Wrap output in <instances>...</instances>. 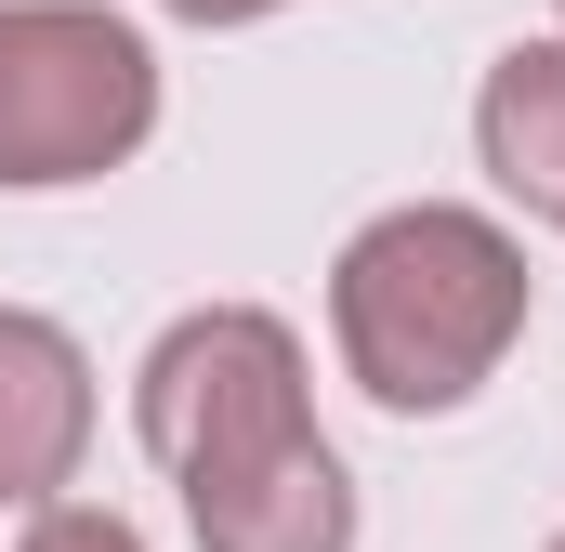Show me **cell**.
I'll use <instances>...</instances> for the list:
<instances>
[{
    "mask_svg": "<svg viewBox=\"0 0 565 552\" xmlns=\"http://www.w3.org/2000/svg\"><path fill=\"white\" fill-rule=\"evenodd\" d=\"M553 40H565V0H553Z\"/></svg>",
    "mask_w": 565,
    "mask_h": 552,
    "instance_id": "9c48e42d",
    "label": "cell"
},
{
    "mask_svg": "<svg viewBox=\"0 0 565 552\" xmlns=\"http://www.w3.org/2000/svg\"><path fill=\"white\" fill-rule=\"evenodd\" d=\"M93 421H106V395H93L79 329L40 302H0V513L66 500L93 460Z\"/></svg>",
    "mask_w": 565,
    "mask_h": 552,
    "instance_id": "5b68a950",
    "label": "cell"
},
{
    "mask_svg": "<svg viewBox=\"0 0 565 552\" xmlns=\"http://www.w3.org/2000/svg\"><path fill=\"white\" fill-rule=\"evenodd\" d=\"M171 500H184V540L198 552H355V527H369V513H355V474H342V447H329V421L171 474Z\"/></svg>",
    "mask_w": 565,
    "mask_h": 552,
    "instance_id": "277c9868",
    "label": "cell"
},
{
    "mask_svg": "<svg viewBox=\"0 0 565 552\" xmlns=\"http://www.w3.org/2000/svg\"><path fill=\"white\" fill-rule=\"evenodd\" d=\"M158 40L106 0H0V198H79L158 145Z\"/></svg>",
    "mask_w": 565,
    "mask_h": 552,
    "instance_id": "7a4b0ae2",
    "label": "cell"
},
{
    "mask_svg": "<svg viewBox=\"0 0 565 552\" xmlns=\"http://www.w3.org/2000/svg\"><path fill=\"white\" fill-rule=\"evenodd\" d=\"M540 552H565V527H553V540H540Z\"/></svg>",
    "mask_w": 565,
    "mask_h": 552,
    "instance_id": "30bf717a",
    "label": "cell"
},
{
    "mask_svg": "<svg viewBox=\"0 0 565 552\" xmlns=\"http://www.w3.org/2000/svg\"><path fill=\"white\" fill-rule=\"evenodd\" d=\"M540 316V264L473 198H395L329 251V355L382 421L473 408Z\"/></svg>",
    "mask_w": 565,
    "mask_h": 552,
    "instance_id": "6da1fadb",
    "label": "cell"
},
{
    "mask_svg": "<svg viewBox=\"0 0 565 552\" xmlns=\"http://www.w3.org/2000/svg\"><path fill=\"white\" fill-rule=\"evenodd\" d=\"M302 421H316V355L277 302H184L132 355V434L158 474L237 460V447L302 434Z\"/></svg>",
    "mask_w": 565,
    "mask_h": 552,
    "instance_id": "3957f363",
    "label": "cell"
},
{
    "mask_svg": "<svg viewBox=\"0 0 565 552\" xmlns=\"http://www.w3.org/2000/svg\"><path fill=\"white\" fill-rule=\"evenodd\" d=\"M158 13H171V26H211V40H224V26H264V13H289V0H158Z\"/></svg>",
    "mask_w": 565,
    "mask_h": 552,
    "instance_id": "ba28073f",
    "label": "cell"
},
{
    "mask_svg": "<svg viewBox=\"0 0 565 552\" xmlns=\"http://www.w3.org/2000/svg\"><path fill=\"white\" fill-rule=\"evenodd\" d=\"M473 158H487L500 211L565 224V40H513L473 79Z\"/></svg>",
    "mask_w": 565,
    "mask_h": 552,
    "instance_id": "8992f818",
    "label": "cell"
},
{
    "mask_svg": "<svg viewBox=\"0 0 565 552\" xmlns=\"http://www.w3.org/2000/svg\"><path fill=\"white\" fill-rule=\"evenodd\" d=\"M13 552H145V527L66 487V500H40V513H26V540H13Z\"/></svg>",
    "mask_w": 565,
    "mask_h": 552,
    "instance_id": "52a82bcc",
    "label": "cell"
}]
</instances>
